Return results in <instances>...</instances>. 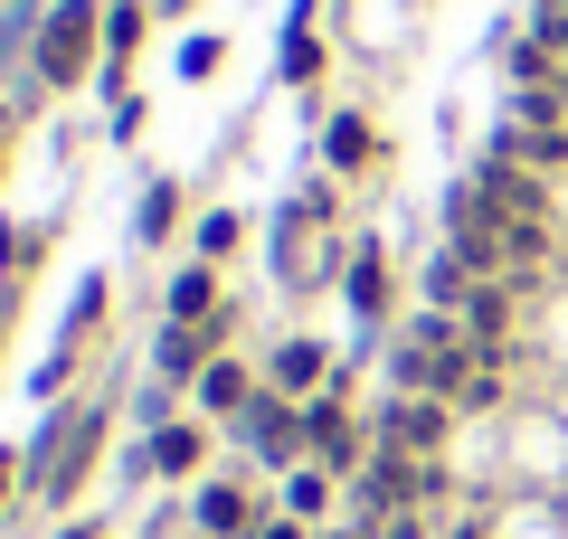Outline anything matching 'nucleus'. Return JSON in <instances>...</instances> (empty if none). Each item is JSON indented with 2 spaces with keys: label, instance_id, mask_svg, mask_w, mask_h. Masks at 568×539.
I'll return each mask as SVG.
<instances>
[{
  "label": "nucleus",
  "instance_id": "f257e3e1",
  "mask_svg": "<svg viewBox=\"0 0 568 539\" xmlns=\"http://www.w3.org/2000/svg\"><path fill=\"white\" fill-rule=\"evenodd\" d=\"M104 426H114V388H85L77 407H58V417H48V436H39V455H29V492L77 501V482H85V464H95Z\"/></svg>",
  "mask_w": 568,
  "mask_h": 539
},
{
  "label": "nucleus",
  "instance_id": "f03ea898",
  "mask_svg": "<svg viewBox=\"0 0 568 539\" xmlns=\"http://www.w3.org/2000/svg\"><path fill=\"white\" fill-rule=\"evenodd\" d=\"M29 67H39L48 95L85 85L104 67V10H95V0H58V10L39 20V39H29Z\"/></svg>",
  "mask_w": 568,
  "mask_h": 539
},
{
  "label": "nucleus",
  "instance_id": "7ed1b4c3",
  "mask_svg": "<svg viewBox=\"0 0 568 539\" xmlns=\"http://www.w3.org/2000/svg\"><path fill=\"white\" fill-rule=\"evenodd\" d=\"M342 303H351V322H361V340H379V332H398V265H388V237L379 227H361L351 237V265H342Z\"/></svg>",
  "mask_w": 568,
  "mask_h": 539
},
{
  "label": "nucleus",
  "instance_id": "20e7f679",
  "mask_svg": "<svg viewBox=\"0 0 568 539\" xmlns=\"http://www.w3.org/2000/svg\"><path fill=\"white\" fill-rule=\"evenodd\" d=\"M227 445H237L256 474H294V464H304V407L275 398V388H256V407L227 426Z\"/></svg>",
  "mask_w": 568,
  "mask_h": 539
},
{
  "label": "nucleus",
  "instance_id": "39448f33",
  "mask_svg": "<svg viewBox=\"0 0 568 539\" xmlns=\"http://www.w3.org/2000/svg\"><path fill=\"white\" fill-rule=\"evenodd\" d=\"M455 436V407L446 398H407V388H388L379 407H369V445H388V455H446Z\"/></svg>",
  "mask_w": 568,
  "mask_h": 539
},
{
  "label": "nucleus",
  "instance_id": "423d86ee",
  "mask_svg": "<svg viewBox=\"0 0 568 539\" xmlns=\"http://www.w3.org/2000/svg\"><path fill=\"white\" fill-rule=\"evenodd\" d=\"M265 530V492L246 474H209L190 492V539H256Z\"/></svg>",
  "mask_w": 568,
  "mask_h": 539
},
{
  "label": "nucleus",
  "instance_id": "0eeeda50",
  "mask_svg": "<svg viewBox=\"0 0 568 539\" xmlns=\"http://www.w3.org/2000/svg\"><path fill=\"white\" fill-rule=\"evenodd\" d=\"M332 369H342V350H332L323 332H284L275 350H265V388L275 398H294V407H313L332 388Z\"/></svg>",
  "mask_w": 568,
  "mask_h": 539
},
{
  "label": "nucleus",
  "instance_id": "6e6552de",
  "mask_svg": "<svg viewBox=\"0 0 568 539\" xmlns=\"http://www.w3.org/2000/svg\"><path fill=\"white\" fill-rule=\"evenodd\" d=\"M209 445H219V426L181 407L171 426H152V436H142V464H152L162 482H209Z\"/></svg>",
  "mask_w": 568,
  "mask_h": 539
},
{
  "label": "nucleus",
  "instance_id": "1a4fd4ad",
  "mask_svg": "<svg viewBox=\"0 0 568 539\" xmlns=\"http://www.w3.org/2000/svg\"><path fill=\"white\" fill-rule=\"evenodd\" d=\"M256 388H265V369H256V359L219 350V359L200 369V388H190V417H209V426H237L246 407H256Z\"/></svg>",
  "mask_w": 568,
  "mask_h": 539
},
{
  "label": "nucleus",
  "instance_id": "9d476101",
  "mask_svg": "<svg viewBox=\"0 0 568 539\" xmlns=\"http://www.w3.org/2000/svg\"><path fill=\"white\" fill-rule=\"evenodd\" d=\"M323 171L342 180V190H351V180H369V171H379V123H369L361 104L323 114Z\"/></svg>",
  "mask_w": 568,
  "mask_h": 539
},
{
  "label": "nucleus",
  "instance_id": "9b49d317",
  "mask_svg": "<svg viewBox=\"0 0 568 539\" xmlns=\"http://www.w3.org/2000/svg\"><path fill=\"white\" fill-rule=\"evenodd\" d=\"M227 313V284H219V265H171V284H162V322H190V332H200V322H219Z\"/></svg>",
  "mask_w": 568,
  "mask_h": 539
},
{
  "label": "nucleus",
  "instance_id": "f8f14e48",
  "mask_svg": "<svg viewBox=\"0 0 568 539\" xmlns=\"http://www.w3.org/2000/svg\"><path fill=\"white\" fill-rule=\"evenodd\" d=\"M332 501H342V474H323V464H294V474H284V492H275V511H284V520H313V530H323Z\"/></svg>",
  "mask_w": 568,
  "mask_h": 539
},
{
  "label": "nucleus",
  "instance_id": "ddd939ff",
  "mask_svg": "<svg viewBox=\"0 0 568 539\" xmlns=\"http://www.w3.org/2000/svg\"><path fill=\"white\" fill-rule=\"evenodd\" d=\"M171 227H181V180L152 171V180H142V200H133V237L142 246H171Z\"/></svg>",
  "mask_w": 568,
  "mask_h": 539
},
{
  "label": "nucleus",
  "instance_id": "4468645a",
  "mask_svg": "<svg viewBox=\"0 0 568 539\" xmlns=\"http://www.w3.org/2000/svg\"><path fill=\"white\" fill-rule=\"evenodd\" d=\"M246 246V209H200V227H190V256L200 265H227Z\"/></svg>",
  "mask_w": 568,
  "mask_h": 539
},
{
  "label": "nucleus",
  "instance_id": "2eb2a0df",
  "mask_svg": "<svg viewBox=\"0 0 568 539\" xmlns=\"http://www.w3.org/2000/svg\"><path fill=\"white\" fill-rule=\"evenodd\" d=\"M275 77L313 95V85H323V39H313V29H284V67H275Z\"/></svg>",
  "mask_w": 568,
  "mask_h": 539
},
{
  "label": "nucleus",
  "instance_id": "dca6fc26",
  "mask_svg": "<svg viewBox=\"0 0 568 539\" xmlns=\"http://www.w3.org/2000/svg\"><path fill=\"white\" fill-rule=\"evenodd\" d=\"M171 417H181V388L142 379V388H133V426H142V436H152V426H171Z\"/></svg>",
  "mask_w": 568,
  "mask_h": 539
},
{
  "label": "nucleus",
  "instance_id": "f3484780",
  "mask_svg": "<svg viewBox=\"0 0 568 539\" xmlns=\"http://www.w3.org/2000/svg\"><path fill=\"white\" fill-rule=\"evenodd\" d=\"M219 67H227V39H190V48H181V77H190V85H209Z\"/></svg>",
  "mask_w": 568,
  "mask_h": 539
},
{
  "label": "nucleus",
  "instance_id": "a211bd4d",
  "mask_svg": "<svg viewBox=\"0 0 568 539\" xmlns=\"http://www.w3.org/2000/svg\"><path fill=\"white\" fill-rule=\"evenodd\" d=\"M256 539H313V520H284V511H265V530Z\"/></svg>",
  "mask_w": 568,
  "mask_h": 539
},
{
  "label": "nucleus",
  "instance_id": "6ab92c4d",
  "mask_svg": "<svg viewBox=\"0 0 568 539\" xmlns=\"http://www.w3.org/2000/svg\"><path fill=\"white\" fill-rule=\"evenodd\" d=\"M58 539H104V520H67V530Z\"/></svg>",
  "mask_w": 568,
  "mask_h": 539
},
{
  "label": "nucleus",
  "instance_id": "aec40b11",
  "mask_svg": "<svg viewBox=\"0 0 568 539\" xmlns=\"http://www.w3.org/2000/svg\"><path fill=\"white\" fill-rule=\"evenodd\" d=\"M10 123H20V104H0V142H10ZM0 171H10V152H0Z\"/></svg>",
  "mask_w": 568,
  "mask_h": 539
},
{
  "label": "nucleus",
  "instance_id": "412c9836",
  "mask_svg": "<svg viewBox=\"0 0 568 539\" xmlns=\"http://www.w3.org/2000/svg\"><path fill=\"white\" fill-rule=\"evenodd\" d=\"M152 10H171V20H181V10H200V0H152Z\"/></svg>",
  "mask_w": 568,
  "mask_h": 539
},
{
  "label": "nucleus",
  "instance_id": "4be33fe9",
  "mask_svg": "<svg viewBox=\"0 0 568 539\" xmlns=\"http://www.w3.org/2000/svg\"><path fill=\"white\" fill-rule=\"evenodd\" d=\"M0 501H10V445H0Z\"/></svg>",
  "mask_w": 568,
  "mask_h": 539
}]
</instances>
